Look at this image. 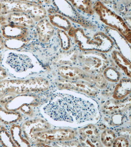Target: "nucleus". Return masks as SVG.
<instances>
[{
	"label": "nucleus",
	"instance_id": "nucleus-1",
	"mask_svg": "<svg viewBox=\"0 0 131 147\" xmlns=\"http://www.w3.org/2000/svg\"><path fill=\"white\" fill-rule=\"evenodd\" d=\"M7 93L24 94L29 92H42L46 90L47 84L44 78L37 77L26 80H2Z\"/></svg>",
	"mask_w": 131,
	"mask_h": 147
},
{
	"label": "nucleus",
	"instance_id": "nucleus-2",
	"mask_svg": "<svg viewBox=\"0 0 131 147\" xmlns=\"http://www.w3.org/2000/svg\"><path fill=\"white\" fill-rule=\"evenodd\" d=\"M84 53L79 57L83 69L96 74L102 72L106 67L108 61L103 54L94 52Z\"/></svg>",
	"mask_w": 131,
	"mask_h": 147
},
{
	"label": "nucleus",
	"instance_id": "nucleus-3",
	"mask_svg": "<svg viewBox=\"0 0 131 147\" xmlns=\"http://www.w3.org/2000/svg\"><path fill=\"white\" fill-rule=\"evenodd\" d=\"M74 130L70 129H49L37 135L35 143H41L46 144L55 142L70 140L76 136Z\"/></svg>",
	"mask_w": 131,
	"mask_h": 147
},
{
	"label": "nucleus",
	"instance_id": "nucleus-4",
	"mask_svg": "<svg viewBox=\"0 0 131 147\" xmlns=\"http://www.w3.org/2000/svg\"><path fill=\"white\" fill-rule=\"evenodd\" d=\"M83 80L72 81L58 79L56 80L55 84L59 89L73 90L90 96H96L98 92L97 88L89 82Z\"/></svg>",
	"mask_w": 131,
	"mask_h": 147
},
{
	"label": "nucleus",
	"instance_id": "nucleus-5",
	"mask_svg": "<svg viewBox=\"0 0 131 147\" xmlns=\"http://www.w3.org/2000/svg\"><path fill=\"white\" fill-rule=\"evenodd\" d=\"M51 128V125L46 121L37 118L26 121L22 125V130L26 139L35 143L38 134Z\"/></svg>",
	"mask_w": 131,
	"mask_h": 147
},
{
	"label": "nucleus",
	"instance_id": "nucleus-6",
	"mask_svg": "<svg viewBox=\"0 0 131 147\" xmlns=\"http://www.w3.org/2000/svg\"><path fill=\"white\" fill-rule=\"evenodd\" d=\"M0 24L3 26L14 24L29 28L35 26L34 20L29 15L20 12H12L0 16Z\"/></svg>",
	"mask_w": 131,
	"mask_h": 147
},
{
	"label": "nucleus",
	"instance_id": "nucleus-7",
	"mask_svg": "<svg viewBox=\"0 0 131 147\" xmlns=\"http://www.w3.org/2000/svg\"><path fill=\"white\" fill-rule=\"evenodd\" d=\"M80 141L83 146H102L99 139V134L95 125L90 124L80 129Z\"/></svg>",
	"mask_w": 131,
	"mask_h": 147
},
{
	"label": "nucleus",
	"instance_id": "nucleus-8",
	"mask_svg": "<svg viewBox=\"0 0 131 147\" xmlns=\"http://www.w3.org/2000/svg\"><path fill=\"white\" fill-rule=\"evenodd\" d=\"M7 61L12 68L18 72L26 71L33 66L29 57L23 54H11L8 57Z\"/></svg>",
	"mask_w": 131,
	"mask_h": 147
},
{
	"label": "nucleus",
	"instance_id": "nucleus-9",
	"mask_svg": "<svg viewBox=\"0 0 131 147\" xmlns=\"http://www.w3.org/2000/svg\"><path fill=\"white\" fill-rule=\"evenodd\" d=\"M39 104V100L36 97L25 94L15 97L6 104L4 107L7 110L17 111L25 104L31 106H36Z\"/></svg>",
	"mask_w": 131,
	"mask_h": 147
},
{
	"label": "nucleus",
	"instance_id": "nucleus-10",
	"mask_svg": "<svg viewBox=\"0 0 131 147\" xmlns=\"http://www.w3.org/2000/svg\"><path fill=\"white\" fill-rule=\"evenodd\" d=\"M36 29L39 40L42 43L49 42L54 35L53 26L46 18L39 21L37 25Z\"/></svg>",
	"mask_w": 131,
	"mask_h": 147
},
{
	"label": "nucleus",
	"instance_id": "nucleus-11",
	"mask_svg": "<svg viewBox=\"0 0 131 147\" xmlns=\"http://www.w3.org/2000/svg\"><path fill=\"white\" fill-rule=\"evenodd\" d=\"M2 34L7 39H23L28 34L27 28L14 24H7L1 28Z\"/></svg>",
	"mask_w": 131,
	"mask_h": 147
},
{
	"label": "nucleus",
	"instance_id": "nucleus-12",
	"mask_svg": "<svg viewBox=\"0 0 131 147\" xmlns=\"http://www.w3.org/2000/svg\"><path fill=\"white\" fill-rule=\"evenodd\" d=\"M130 98L121 101L114 99H110L104 104L103 107V111L107 114L121 112L130 107Z\"/></svg>",
	"mask_w": 131,
	"mask_h": 147
},
{
	"label": "nucleus",
	"instance_id": "nucleus-13",
	"mask_svg": "<svg viewBox=\"0 0 131 147\" xmlns=\"http://www.w3.org/2000/svg\"><path fill=\"white\" fill-rule=\"evenodd\" d=\"M58 71L63 79L72 81L83 80L86 74L79 68L67 65L60 66L58 68Z\"/></svg>",
	"mask_w": 131,
	"mask_h": 147
},
{
	"label": "nucleus",
	"instance_id": "nucleus-14",
	"mask_svg": "<svg viewBox=\"0 0 131 147\" xmlns=\"http://www.w3.org/2000/svg\"><path fill=\"white\" fill-rule=\"evenodd\" d=\"M131 80L123 79L117 85L114 91L113 97L116 100H121L124 99L131 93Z\"/></svg>",
	"mask_w": 131,
	"mask_h": 147
},
{
	"label": "nucleus",
	"instance_id": "nucleus-15",
	"mask_svg": "<svg viewBox=\"0 0 131 147\" xmlns=\"http://www.w3.org/2000/svg\"><path fill=\"white\" fill-rule=\"evenodd\" d=\"M21 117L20 112L7 110L0 105V120L4 124L8 125L15 123Z\"/></svg>",
	"mask_w": 131,
	"mask_h": 147
},
{
	"label": "nucleus",
	"instance_id": "nucleus-16",
	"mask_svg": "<svg viewBox=\"0 0 131 147\" xmlns=\"http://www.w3.org/2000/svg\"><path fill=\"white\" fill-rule=\"evenodd\" d=\"M34 21H40L46 16L47 12L43 7L35 4L30 3L28 13Z\"/></svg>",
	"mask_w": 131,
	"mask_h": 147
},
{
	"label": "nucleus",
	"instance_id": "nucleus-17",
	"mask_svg": "<svg viewBox=\"0 0 131 147\" xmlns=\"http://www.w3.org/2000/svg\"><path fill=\"white\" fill-rule=\"evenodd\" d=\"M11 133L12 138L18 146H29L30 144L27 140L23 139L21 136V127L18 125H15L11 128Z\"/></svg>",
	"mask_w": 131,
	"mask_h": 147
},
{
	"label": "nucleus",
	"instance_id": "nucleus-18",
	"mask_svg": "<svg viewBox=\"0 0 131 147\" xmlns=\"http://www.w3.org/2000/svg\"><path fill=\"white\" fill-rule=\"evenodd\" d=\"M51 24L57 27L67 31L70 27V23L63 16L54 14L48 16Z\"/></svg>",
	"mask_w": 131,
	"mask_h": 147
},
{
	"label": "nucleus",
	"instance_id": "nucleus-19",
	"mask_svg": "<svg viewBox=\"0 0 131 147\" xmlns=\"http://www.w3.org/2000/svg\"><path fill=\"white\" fill-rule=\"evenodd\" d=\"M85 79L83 80L89 82L96 86L98 88L103 89L105 88L107 82L103 75H98L96 76L87 74Z\"/></svg>",
	"mask_w": 131,
	"mask_h": 147
},
{
	"label": "nucleus",
	"instance_id": "nucleus-20",
	"mask_svg": "<svg viewBox=\"0 0 131 147\" xmlns=\"http://www.w3.org/2000/svg\"><path fill=\"white\" fill-rule=\"evenodd\" d=\"M113 54L114 58L116 63L122 69L126 74L130 77V63L118 52H114Z\"/></svg>",
	"mask_w": 131,
	"mask_h": 147
},
{
	"label": "nucleus",
	"instance_id": "nucleus-21",
	"mask_svg": "<svg viewBox=\"0 0 131 147\" xmlns=\"http://www.w3.org/2000/svg\"><path fill=\"white\" fill-rule=\"evenodd\" d=\"M0 129V143L5 147L17 146L14 143L12 137L7 130L4 127H1Z\"/></svg>",
	"mask_w": 131,
	"mask_h": 147
},
{
	"label": "nucleus",
	"instance_id": "nucleus-22",
	"mask_svg": "<svg viewBox=\"0 0 131 147\" xmlns=\"http://www.w3.org/2000/svg\"><path fill=\"white\" fill-rule=\"evenodd\" d=\"M116 136L114 132L111 129L105 130L101 135V140L104 145L111 146L113 145Z\"/></svg>",
	"mask_w": 131,
	"mask_h": 147
},
{
	"label": "nucleus",
	"instance_id": "nucleus-23",
	"mask_svg": "<svg viewBox=\"0 0 131 147\" xmlns=\"http://www.w3.org/2000/svg\"><path fill=\"white\" fill-rule=\"evenodd\" d=\"M104 77L109 81L116 82L120 78V74L117 70L113 67L107 68L104 72Z\"/></svg>",
	"mask_w": 131,
	"mask_h": 147
},
{
	"label": "nucleus",
	"instance_id": "nucleus-24",
	"mask_svg": "<svg viewBox=\"0 0 131 147\" xmlns=\"http://www.w3.org/2000/svg\"><path fill=\"white\" fill-rule=\"evenodd\" d=\"M25 42L23 39H7L4 41V46L11 49H16L25 45Z\"/></svg>",
	"mask_w": 131,
	"mask_h": 147
},
{
	"label": "nucleus",
	"instance_id": "nucleus-25",
	"mask_svg": "<svg viewBox=\"0 0 131 147\" xmlns=\"http://www.w3.org/2000/svg\"><path fill=\"white\" fill-rule=\"evenodd\" d=\"M57 32L60 40L62 48L64 50L67 51L70 46L69 39L67 35L63 31L58 30Z\"/></svg>",
	"mask_w": 131,
	"mask_h": 147
},
{
	"label": "nucleus",
	"instance_id": "nucleus-26",
	"mask_svg": "<svg viewBox=\"0 0 131 147\" xmlns=\"http://www.w3.org/2000/svg\"><path fill=\"white\" fill-rule=\"evenodd\" d=\"M16 94L13 93H8L5 95L0 99V104L4 107L5 104L10 101L16 96Z\"/></svg>",
	"mask_w": 131,
	"mask_h": 147
},
{
	"label": "nucleus",
	"instance_id": "nucleus-27",
	"mask_svg": "<svg viewBox=\"0 0 131 147\" xmlns=\"http://www.w3.org/2000/svg\"><path fill=\"white\" fill-rule=\"evenodd\" d=\"M113 144L114 147H128L129 145V142L127 140L122 137L115 139Z\"/></svg>",
	"mask_w": 131,
	"mask_h": 147
},
{
	"label": "nucleus",
	"instance_id": "nucleus-28",
	"mask_svg": "<svg viewBox=\"0 0 131 147\" xmlns=\"http://www.w3.org/2000/svg\"><path fill=\"white\" fill-rule=\"evenodd\" d=\"M30 106L29 104H25L21 107L20 109L24 113L28 115H30L32 113V111Z\"/></svg>",
	"mask_w": 131,
	"mask_h": 147
},
{
	"label": "nucleus",
	"instance_id": "nucleus-29",
	"mask_svg": "<svg viewBox=\"0 0 131 147\" xmlns=\"http://www.w3.org/2000/svg\"><path fill=\"white\" fill-rule=\"evenodd\" d=\"M59 144L58 146H80L79 143L77 141H73L69 142L68 143H62L58 144Z\"/></svg>",
	"mask_w": 131,
	"mask_h": 147
},
{
	"label": "nucleus",
	"instance_id": "nucleus-30",
	"mask_svg": "<svg viewBox=\"0 0 131 147\" xmlns=\"http://www.w3.org/2000/svg\"><path fill=\"white\" fill-rule=\"evenodd\" d=\"M8 74L6 71L3 68L0 66V80L5 79L7 77Z\"/></svg>",
	"mask_w": 131,
	"mask_h": 147
},
{
	"label": "nucleus",
	"instance_id": "nucleus-31",
	"mask_svg": "<svg viewBox=\"0 0 131 147\" xmlns=\"http://www.w3.org/2000/svg\"><path fill=\"white\" fill-rule=\"evenodd\" d=\"M4 47V41L3 38L0 35V51L3 49Z\"/></svg>",
	"mask_w": 131,
	"mask_h": 147
},
{
	"label": "nucleus",
	"instance_id": "nucleus-32",
	"mask_svg": "<svg viewBox=\"0 0 131 147\" xmlns=\"http://www.w3.org/2000/svg\"><path fill=\"white\" fill-rule=\"evenodd\" d=\"M2 60V57L1 54H0V63L1 62V61Z\"/></svg>",
	"mask_w": 131,
	"mask_h": 147
},
{
	"label": "nucleus",
	"instance_id": "nucleus-33",
	"mask_svg": "<svg viewBox=\"0 0 131 147\" xmlns=\"http://www.w3.org/2000/svg\"><path fill=\"white\" fill-rule=\"evenodd\" d=\"M1 3H0V11H1Z\"/></svg>",
	"mask_w": 131,
	"mask_h": 147
}]
</instances>
